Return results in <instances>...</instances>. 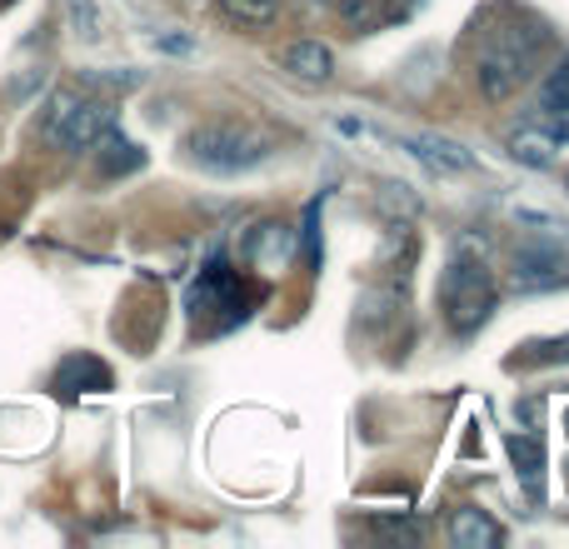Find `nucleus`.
<instances>
[{"instance_id": "f03ea898", "label": "nucleus", "mask_w": 569, "mask_h": 549, "mask_svg": "<svg viewBox=\"0 0 569 549\" xmlns=\"http://www.w3.org/2000/svg\"><path fill=\"white\" fill-rule=\"evenodd\" d=\"M260 300H266L260 285H250L226 256H210L196 290H190V320H196L200 335H226L236 325H246L260 310Z\"/></svg>"}, {"instance_id": "20e7f679", "label": "nucleus", "mask_w": 569, "mask_h": 549, "mask_svg": "<svg viewBox=\"0 0 569 549\" xmlns=\"http://www.w3.org/2000/svg\"><path fill=\"white\" fill-rule=\"evenodd\" d=\"M440 310L455 335H475L495 315V274L475 250H455L440 274Z\"/></svg>"}, {"instance_id": "5701e85b", "label": "nucleus", "mask_w": 569, "mask_h": 549, "mask_svg": "<svg viewBox=\"0 0 569 549\" xmlns=\"http://www.w3.org/2000/svg\"><path fill=\"white\" fill-rule=\"evenodd\" d=\"M310 6H325V0H310Z\"/></svg>"}, {"instance_id": "f3484780", "label": "nucleus", "mask_w": 569, "mask_h": 549, "mask_svg": "<svg viewBox=\"0 0 569 549\" xmlns=\"http://www.w3.org/2000/svg\"><path fill=\"white\" fill-rule=\"evenodd\" d=\"M530 355H515V370H530V365H569V335L560 340H540V345H525Z\"/></svg>"}, {"instance_id": "7ed1b4c3", "label": "nucleus", "mask_w": 569, "mask_h": 549, "mask_svg": "<svg viewBox=\"0 0 569 549\" xmlns=\"http://www.w3.org/2000/svg\"><path fill=\"white\" fill-rule=\"evenodd\" d=\"M186 160L210 176H240V170H256L270 156V140L260 130L240 126V120H206L186 136Z\"/></svg>"}, {"instance_id": "9d476101", "label": "nucleus", "mask_w": 569, "mask_h": 549, "mask_svg": "<svg viewBox=\"0 0 569 549\" xmlns=\"http://www.w3.org/2000/svg\"><path fill=\"white\" fill-rule=\"evenodd\" d=\"M280 66L290 70L295 80H310V86H325V80L335 76V56L320 40H290V46L280 50Z\"/></svg>"}, {"instance_id": "aec40b11", "label": "nucleus", "mask_w": 569, "mask_h": 549, "mask_svg": "<svg viewBox=\"0 0 569 549\" xmlns=\"http://www.w3.org/2000/svg\"><path fill=\"white\" fill-rule=\"evenodd\" d=\"M70 16H76V26H80V36H86V40L100 36V10H96V0H70Z\"/></svg>"}, {"instance_id": "4468645a", "label": "nucleus", "mask_w": 569, "mask_h": 549, "mask_svg": "<svg viewBox=\"0 0 569 549\" xmlns=\"http://www.w3.org/2000/svg\"><path fill=\"white\" fill-rule=\"evenodd\" d=\"M510 156L530 170H550L555 166V136L550 130H515L510 136Z\"/></svg>"}, {"instance_id": "dca6fc26", "label": "nucleus", "mask_w": 569, "mask_h": 549, "mask_svg": "<svg viewBox=\"0 0 569 549\" xmlns=\"http://www.w3.org/2000/svg\"><path fill=\"white\" fill-rule=\"evenodd\" d=\"M335 6H340V20L350 30H375L385 16H390V10H385V0H335Z\"/></svg>"}, {"instance_id": "1a4fd4ad", "label": "nucleus", "mask_w": 569, "mask_h": 549, "mask_svg": "<svg viewBox=\"0 0 569 549\" xmlns=\"http://www.w3.org/2000/svg\"><path fill=\"white\" fill-rule=\"evenodd\" d=\"M445 535H450V545H460V549H495V545H505L500 520H490L480 505H455L450 520H445Z\"/></svg>"}, {"instance_id": "0eeeda50", "label": "nucleus", "mask_w": 569, "mask_h": 549, "mask_svg": "<svg viewBox=\"0 0 569 549\" xmlns=\"http://www.w3.org/2000/svg\"><path fill=\"white\" fill-rule=\"evenodd\" d=\"M300 256V236H295L284 220H266V226H250L246 230V260L250 270H266V274H280L295 266Z\"/></svg>"}, {"instance_id": "423d86ee", "label": "nucleus", "mask_w": 569, "mask_h": 549, "mask_svg": "<svg viewBox=\"0 0 569 549\" xmlns=\"http://www.w3.org/2000/svg\"><path fill=\"white\" fill-rule=\"evenodd\" d=\"M505 285L515 295H545V290H565L569 285V256L555 246H520L505 266Z\"/></svg>"}, {"instance_id": "6e6552de", "label": "nucleus", "mask_w": 569, "mask_h": 549, "mask_svg": "<svg viewBox=\"0 0 569 549\" xmlns=\"http://www.w3.org/2000/svg\"><path fill=\"white\" fill-rule=\"evenodd\" d=\"M50 390H56L60 400H76V395H100V390H110V370H106V360L76 350V355H66V360L56 365Z\"/></svg>"}, {"instance_id": "a211bd4d", "label": "nucleus", "mask_w": 569, "mask_h": 549, "mask_svg": "<svg viewBox=\"0 0 569 549\" xmlns=\"http://www.w3.org/2000/svg\"><path fill=\"white\" fill-rule=\"evenodd\" d=\"M320 206H325V196H315L310 210H305V230H295L300 236V256L310 270H320Z\"/></svg>"}, {"instance_id": "9b49d317", "label": "nucleus", "mask_w": 569, "mask_h": 549, "mask_svg": "<svg viewBox=\"0 0 569 549\" xmlns=\"http://www.w3.org/2000/svg\"><path fill=\"white\" fill-rule=\"evenodd\" d=\"M505 455H510L520 485L530 490V500H540L545 495V445L535 440V435H505Z\"/></svg>"}, {"instance_id": "2eb2a0df", "label": "nucleus", "mask_w": 569, "mask_h": 549, "mask_svg": "<svg viewBox=\"0 0 569 549\" xmlns=\"http://www.w3.org/2000/svg\"><path fill=\"white\" fill-rule=\"evenodd\" d=\"M540 110L545 116H555V120L569 116V56L540 80Z\"/></svg>"}, {"instance_id": "39448f33", "label": "nucleus", "mask_w": 569, "mask_h": 549, "mask_svg": "<svg viewBox=\"0 0 569 549\" xmlns=\"http://www.w3.org/2000/svg\"><path fill=\"white\" fill-rule=\"evenodd\" d=\"M116 126V106L110 100H86L76 90H56L46 110V136L60 150H90L100 140V130Z\"/></svg>"}, {"instance_id": "f8f14e48", "label": "nucleus", "mask_w": 569, "mask_h": 549, "mask_svg": "<svg viewBox=\"0 0 569 549\" xmlns=\"http://www.w3.org/2000/svg\"><path fill=\"white\" fill-rule=\"evenodd\" d=\"M405 150H410L415 160H425V166L445 170V176H455V170H475L470 150L455 146V140H445V136H415V140H405Z\"/></svg>"}, {"instance_id": "b1692460", "label": "nucleus", "mask_w": 569, "mask_h": 549, "mask_svg": "<svg viewBox=\"0 0 569 549\" xmlns=\"http://www.w3.org/2000/svg\"><path fill=\"white\" fill-rule=\"evenodd\" d=\"M565 190H569V176H565Z\"/></svg>"}, {"instance_id": "ddd939ff", "label": "nucleus", "mask_w": 569, "mask_h": 549, "mask_svg": "<svg viewBox=\"0 0 569 549\" xmlns=\"http://www.w3.org/2000/svg\"><path fill=\"white\" fill-rule=\"evenodd\" d=\"M96 146H100V176H110V180H116V176H130V170H140V166H146V150H140L136 140H126V136H120L116 126H110V130H100V140H96Z\"/></svg>"}, {"instance_id": "412c9836", "label": "nucleus", "mask_w": 569, "mask_h": 549, "mask_svg": "<svg viewBox=\"0 0 569 549\" xmlns=\"http://www.w3.org/2000/svg\"><path fill=\"white\" fill-rule=\"evenodd\" d=\"M525 226H540V230H560V236H569V226L560 216H550V210H520Z\"/></svg>"}, {"instance_id": "6ab92c4d", "label": "nucleus", "mask_w": 569, "mask_h": 549, "mask_svg": "<svg viewBox=\"0 0 569 549\" xmlns=\"http://www.w3.org/2000/svg\"><path fill=\"white\" fill-rule=\"evenodd\" d=\"M280 0H220V10H226V20H236V26H260V20L276 16Z\"/></svg>"}, {"instance_id": "4be33fe9", "label": "nucleus", "mask_w": 569, "mask_h": 549, "mask_svg": "<svg viewBox=\"0 0 569 549\" xmlns=\"http://www.w3.org/2000/svg\"><path fill=\"white\" fill-rule=\"evenodd\" d=\"M415 6V0H395V10H400V16H405V10H410Z\"/></svg>"}, {"instance_id": "f257e3e1", "label": "nucleus", "mask_w": 569, "mask_h": 549, "mask_svg": "<svg viewBox=\"0 0 569 549\" xmlns=\"http://www.w3.org/2000/svg\"><path fill=\"white\" fill-rule=\"evenodd\" d=\"M495 30L475 26V80H480V96L490 106L510 100L515 90H525L540 70V56L550 50V26L540 16L520 6H495Z\"/></svg>"}]
</instances>
